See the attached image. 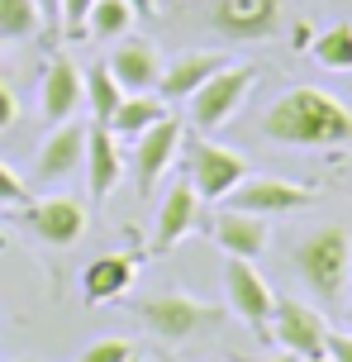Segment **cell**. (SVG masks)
I'll list each match as a JSON object with an SVG mask.
<instances>
[{
  "label": "cell",
  "instance_id": "d6a6232c",
  "mask_svg": "<svg viewBox=\"0 0 352 362\" xmlns=\"http://www.w3.org/2000/svg\"><path fill=\"white\" fill-rule=\"evenodd\" d=\"M243 362H296L291 353H277V358H243Z\"/></svg>",
  "mask_w": 352,
  "mask_h": 362
},
{
  "label": "cell",
  "instance_id": "83f0119b",
  "mask_svg": "<svg viewBox=\"0 0 352 362\" xmlns=\"http://www.w3.org/2000/svg\"><path fill=\"white\" fill-rule=\"evenodd\" d=\"M324 353H329L334 362H352V334H348V329H338V334L329 329V344H324Z\"/></svg>",
  "mask_w": 352,
  "mask_h": 362
},
{
  "label": "cell",
  "instance_id": "ac0fdd59",
  "mask_svg": "<svg viewBox=\"0 0 352 362\" xmlns=\"http://www.w3.org/2000/svg\"><path fill=\"white\" fill-rule=\"evenodd\" d=\"M133 272H138V262L124 257V253L95 257L91 267L81 272V300H86V305H110V300H119V296L133 286Z\"/></svg>",
  "mask_w": 352,
  "mask_h": 362
},
{
  "label": "cell",
  "instance_id": "52a82bcc",
  "mask_svg": "<svg viewBox=\"0 0 352 362\" xmlns=\"http://www.w3.org/2000/svg\"><path fill=\"white\" fill-rule=\"evenodd\" d=\"M281 24V0H214L210 29L229 43H262Z\"/></svg>",
  "mask_w": 352,
  "mask_h": 362
},
{
  "label": "cell",
  "instance_id": "603a6c76",
  "mask_svg": "<svg viewBox=\"0 0 352 362\" xmlns=\"http://www.w3.org/2000/svg\"><path fill=\"white\" fill-rule=\"evenodd\" d=\"M133 10L124 5V0H95L91 5V15H86V34L100 38V43H114V38H124L129 34V24H133Z\"/></svg>",
  "mask_w": 352,
  "mask_h": 362
},
{
  "label": "cell",
  "instance_id": "8fae6325",
  "mask_svg": "<svg viewBox=\"0 0 352 362\" xmlns=\"http://www.w3.org/2000/svg\"><path fill=\"white\" fill-rule=\"evenodd\" d=\"M224 200L233 210H248V215H291V210H305L315 200V186H296V181L281 177H243Z\"/></svg>",
  "mask_w": 352,
  "mask_h": 362
},
{
  "label": "cell",
  "instance_id": "8d00e7d4",
  "mask_svg": "<svg viewBox=\"0 0 352 362\" xmlns=\"http://www.w3.org/2000/svg\"><path fill=\"white\" fill-rule=\"evenodd\" d=\"M124 362H138V358H124Z\"/></svg>",
  "mask_w": 352,
  "mask_h": 362
},
{
  "label": "cell",
  "instance_id": "1f68e13d",
  "mask_svg": "<svg viewBox=\"0 0 352 362\" xmlns=\"http://www.w3.org/2000/svg\"><path fill=\"white\" fill-rule=\"evenodd\" d=\"M310 24H296V29H291V43H296V48H310Z\"/></svg>",
  "mask_w": 352,
  "mask_h": 362
},
{
  "label": "cell",
  "instance_id": "cb8c5ba5",
  "mask_svg": "<svg viewBox=\"0 0 352 362\" xmlns=\"http://www.w3.org/2000/svg\"><path fill=\"white\" fill-rule=\"evenodd\" d=\"M43 29V15H38L34 0H0V38L15 43V38H34Z\"/></svg>",
  "mask_w": 352,
  "mask_h": 362
},
{
  "label": "cell",
  "instance_id": "f546056e",
  "mask_svg": "<svg viewBox=\"0 0 352 362\" xmlns=\"http://www.w3.org/2000/svg\"><path fill=\"white\" fill-rule=\"evenodd\" d=\"M124 5H129L138 19H152V15H157V0H124Z\"/></svg>",
  "mask_w": 352,
  "mask_h": 362
},
{
  "label": "cell",
  "instance_id": "484cf974",
  "mask_svg": "<svg viewBox=\"0 0 352 362\" xmlns=\"http://www.w3.org/2000/svg\"><path fill=\"white\" fill-rule=\"evenodd\" d=\"M124 358H133L129 339H100V344H91L76 362H124Z\"/></svg>",
  "mask_w": 352,
  "mask_h": 362
},
{
  "label": "cell",
  "instance_id": "44dd1931",
  "mask_svg": "<svg viewBox=\"0 0 352 362\" xmlns=\"http://www.w3.org/2000/svg\"><path fill=\"white\" fill-rule=\"evenodd\" d=\"M81 90H86V110H91V124H110V115L119 110V100H124V86L110 76V67L105 62H95L91 72L81 76Z\"/></svg>",
  "mask_w": 352,
  "mask_h": 362
},
{
  "label": "cell",
  "instance_id": "5bb4252c",
  "mask_svg": "<svg viewBox=\"0 0 352 362\" xmlns=\"http://www.w3.org/2000/svg\"><path fill=\"white\" fill-rule=\"evenodd\" d=\"M81 158H86V129L62 119L43 139V148L34 153V172H38V181H62V177L81 172Z\"/></svg>",
  "mask_w": 352,
  "mask_h": 362
},
{
  "label": "cell",
  "instance_id": "ffe728a7",
  "mask_svg": "<svg viewBox=\"0 0 352 362\" xmlns=\"http://www.w3.org/2000/svg\"><path fill=\"white\" fill-rule=\"evenodd\" d=\"M167 115V100L162 95H148V90H124V100H119V110L110 115V134H119V139H138L148 124H157Z\"/></svg>",
  "mask_w": 352,
  "mask_h": 362
},
{
  "label": "cell",
  "instance_id": "d590c367",
  "mask_svg": "<svg viewBox=\"0 0 352 362\" xmlns=\"http://www.w3.org/2000/svg\"><path fill=\"white\" fill-rule=\"evenodd\" d=\"M0 248H5V234H0Z\"/></svg>",
  "mask_w": 352,
  "mask_h": 362
},
{
  "label": "cell",
  "instance_id": "4dcf8cb0",
  "mask_svg": "<svg viewBox=\"0 0 352 362\" xmlns=\"http://www.w3.org/2000/svg\"><path fill=\"white\" fill-rule=\"evenodd\" d=\"M34 5H38V15H43V24L62 15V0H34Z\"/></svg>",
  "mask_w": 352,
  "mask_h": 362
},
{
  "label": "cell",
  "instance_id": "30bf717a",
  "mask_svg": "<svg viewBox=\"0 0 352 362\" xmlns=\"http://www.w3.org/2000/svg\"><path fill=\"white\" fill-rule=\"evenodd\" d=\"M24 224L29 234L43 238L48 248H72L86 234V205L76 196H43V200H24Z\"/></svg>",
  "mask_w": 352,
  "mask_h": 362
},
{
  "label": "cell",
  "instance_id": "d6986e66",
  "mask_svg": "<svg viewBox=\"0 0 352 362\" xmlns=\"http://www.w3.org/2000/svg\"><path fill=\"white\" fill-rule=\"evenodd\" d=\"M224 67V53H176L157 76V95L162 100H186L190 90L210 81V76Z\"/></svg>",
  "mask_w": 352,
  "mask_h": 362
},
{
  "label": "cell",
  "instance_id": "4fadbf2b",
  "mask_svg": "<svg viewBox=\"0 0 352 362\" xmlns=\"http://www.w3.org/2000/svg\"><path fill=\"white\" fill-rule=\"evenodd\" d=\"M195 219H200V196H195V186H190V181H176L167 196H162V205H157L152 253H171V248L195 229Z\"/></svg>",
  "mask_w": 352,
  "mask_h": 362
},
{
  "label": "cell",
  "instance_id": "74e56055",
  "mask_svg": "<svg viewBox=\"0 0 352 362\" xmlns=\"http://www.w3.org/2000/svg\"><path fill=\"white\" fill-rule=\"evenodd\" d=\"M15 362H29V358H15Z\"/></svg>",
  "mask_w": 352,
  "mask_h": 362
},
{
  "label": "cell",
  "instance_id": "6da1fadb",
  "mask_svg": "<svg viewBox=\"0 0 352 362\" xmlns=\"http://www.w3.org/2000/svg\"><path fill=\"white\" fill-rule=\"evenodd\" d=\"M262 134L281 148H343L352 144V110L319 86H291L262 115Z\"/></svg>",
  "mask_w": 352,
  "mask_h": 362
},
{
  "label": "cell",
  "instance_id": "7402d4cb",
  "mask_svg": "<svg viewBox=\"0 0 352 362\" xmlns=\"http://www.w3.org/2000/svg\"><path fill=\"white\" fill-rule=\"evenodd\" d=\"M310 53L324 72H352V19H338L319 38H310Z\"/></svg>",
  "mask_w": 352,
  "mask_h": 362
},
{
  "label": "cell",
  "instance_id": "4316f807",
  "mask_svg": "<svg viewBox=\"0 0 352 362\" xmlns=\"http://www.w3.org/2000/svg\"><path fill=\"white\" fill-rule=\"evenodd\" d=\"M29 200V186H24V177H19L15 167L0 163V205H24Z\"/></svg>",
  "mask_w": 352,
  "mask_h": 362
},
{
  "label": "cell",
  "instance_id": "836d02e7",
  "mask_svg": "<svg viewBox=\"0 0 352 362\" xmlns=\"http://www.w3.org/2000/svg\"><path fill=\"white\" fill-rule=\"evenodd\" d=\"M296 362H334L329 353H315V358H296Z\"/></svg>",
  "mask_w": 352,
  "mask_h": 362
},
{
  "label": "cell",
  "instance_id": "2e32d148",
  "mask_svg": "<svg viewBox=\"0 0 352 362\" xmlns=\"http://www.w3.org/2000/svg\"><path fill=\"white\" fill-rule=\"evenodd\" d=\"M81 100H86V90H81L76 62L72 57H53V67L38 81V110H43V119L62 124V119H72L76 110H81Z\"/></svg>",
  "mask_w": 352,
  "mask_h": 362
},
{
  "label": "cell",
  "instance_id": "ba28073f",
  "mask_svg": "<svg viewBox=\"0 0 352 362\" xmlns=\"http://www.w3.org/2000/svg\"><path fill=\"white\" fill-rule=\"evenodd\" d=\"M181 153V124L171 119V115H162L157 124H148L138 139H133V186H138V196H152L157 191V181L167 177L171 158Z\"/></svg>",
  "mask_w": 352,
  "mask_h": 362
},
{
  "label": "cell",
  "instance_id": "8992f818",
  "mask_svg": "<svg viewBox=\"0 0 352 362\" xmlns=\"http://www.w3.org/2000/svg\"><path fill=\"white\" fill-rule=\"evenodd\" d=\"M224 296H229V310L238 315L243 325L267 334L277 296H272V286L262 281V272L253 267V257H229V262H224Z\"/></svg>",
  "mask_w": 352,
  "mask_h": 362
},
{
  "label": "cell",
  "instance_id": "277c9868",
  "mask_svg": "<svg viewBox=\"0 0 352 362\" xmlns=\"http://www.w3.org/2000/svg\"><path fill=\"white\" fill-rule=\"evenodd\" d=\"M253 81H257V72H253V67H229V62H224L210 81H200V86L186 95L190 124L200 129V134H214V129H219L224 119H233V110L248 100Z\"/></svg>",
  "mask_w": 352,
  "mask_h": 362
},
{
  "label": "cell",
  "instance_id": "3957f363",
  "mask_svg": "<svg viewBox=\"0 0 352 362\" xmlns=\"http://www.w3.org/2000/svg\"><path fill=\"white\" fill-rule=\"evenodd\" d=\"M138 320H143V329H148L152 339L181 344L195 329H214L224 320V310L210 305V300H190L181 291H157V296H143L138 300Z\"/></svg>",
  "mask_w": 352,
  "mask_h": 362
},
{
  "label": "cell",
  "instance_id": "7c38bea8",
  "mask_svg": "<svg viewBox=\"0 0 352 362\" xmlns=\"http://www.w3.org/2000/svg\"><path fill=\"white\" fill-rule=\"evenodd\" d=\"M210 238L224 257H262L272 229H267V215H248V210L224 205L219 215L210 219Z\"/></svg>",
  "mask_w": 352,
  "mask_h": 362
},
{
  "label": "cell",
  "instance_id": "7a4b0ae2",
  "mask_svg": "<svg viewBox=\"0 0 352 362\" xmlns=\"http://www.w3.org/2000/svg\"><path fill=\"white\" fill-rule=\"evenodd\" d=\"M296 272L300 281L315 291L319 300H343V286H348L352 272V234L338 229V224H324V229H310V234L296 243Z\"/></svg>",
  "mask_w": 352,
  "mask_h": 362
},
{
  "label": "cell",
  "instance_id": "f1b7e54d",
  "mask_svg": "<svg viewBox=\"0 0 352 362\" xmlns=\"http://www.w3.org/2000/svg\"><path fill=\"white\" fill-rule=\"evenodd\" d=\"M19 119V100H15V90L5 86V81H0V134H5V129L15 124Z\"/></svg>",
  "mask_w": 352,
  "mask_h": 362
},
{
  "label": "cell",
  "instance_id": "e0dca14e",
  "mask_svg": "<svg viewBox=\"0 0 352 362\" xmlns=\"http://www.w3.org/2000/svg\"><path fill=\"white\" fill-rule=\"evenodd\" d=\"M81 172H86V186H91L95 200H105L124 177V158H119V144L105 124L86 129V158H81Z\"/></svg>",
  "mask_w": 352,
  "mask_h": 362
},
{
  "label": "cell",
  "instance_id": "9a60e30c",
  "mask_svg": "<svg viewBox=\"0 0 352 362\" xmlns=\"http://www.w3.org/2000/svg\"><path fill=\"white\" fill-rule=\"evenodd\" d=\"M105 67L124 90H152L162 76V53L148 38H114V53L105 57Z\"/></svg>",
  "mask_w": 352,
  "mask_h": 362
},
{
  "label": "cell",
  "instance_id": "e575fe53",
  "mask_svg": "<svg viewBox=\"0 0 352 362\" xmlns=\"http://www.w3.org/2000/svg\"><path fill=\"white\" fill-rule=\"evenodd\" d=\"M348 334H352V300H348Z\"/></svg>",
  "mask_w": 352,
  "mask_h": 362
},
{
  "label": "cell",
  "instance_id": "9c48e42d",
  "mask_svg": "<svg viewBox=\"0 0 352 362\" xmlns=\"http://www.w3.org/2000/svg\"><path fill=\"white\" fill-rule=\"evenodd\" d=\"M267 334H277L281 353H291V358H315V353H324V344H329V320H324L315 305H305V300H277Z\"/></svg>",
  "mask_w": 352,
  "mask_h": 362
},
{
  "label": "cell",
  "instance_id": "5b68a950",
  "mask_svg": "<svg viewBox=\"0 0 352 362\" xmlns=\"http://www.w3.org/2000/svg\"><path fill=\"white\" fill-rule=\"evenodd\" d=\"M243 177H248V158L243 153L219 148V144H210V139H190L186 144V181L195 186L200 200H224Z\"/></svg>",
  "mask_w": 352,
  "mask_h": 362
},
{
  "label": "cell",
  "instance_id": "d4e9b609",
  "mask_svg": "<svg viewBox=\"0 0 352 362\" xmlns=\"http://www.w3.org/2000/svg\"><path fill=\"white\" fill-rule=\"evenodd\" d=\"M95 0H62V15H57V29L67 38H81L86 34V15H91Z\"/></svg>",
  "mask_w": 352,
  "mask_h": 362
}]
</instances>
